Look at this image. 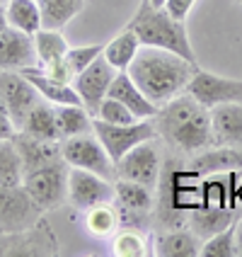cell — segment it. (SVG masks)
Masks as SVG:
<instances>
[{"label":"cell","mask_w":242,"mask_h":257,"mask_svg":"<svg viewBox=\"0 0 242 257\" xmlns=\"http://www.w3.org/2000/svg\"><path fill=\"white\" fill-rule=\"evenodd\" d=\"M116 180H131L155 189L160 182V172H162V163H160V153H157L155 143L143 141L136 148H131L121 160L114 163Z\"/></svg>","instance_id":"10"},{"label":"cell","mask_w":242,"mask_h":257,"mask_svg":"<svg viewBox=\"0 0 242 257\" xmlns=\"http://www.w3.org/2000/svg\"><path fill=\"white\" fill-rule=\"evenodd\" d=\"M235 197H237V204H242V182H240V187H237V194H235Z\"/></svg>","instance_id":"42"},{"label":"cell","mask_w":242,"mask_h":257,"mask_svg":"<svg viewBox=\"0 0 242 257\" xmlns=\"http://www.w3.org/2000/svg\"><path fill=\"white\" fill-rule=\"evenodd\" d=\"M39 257L58 255V240L46 221H37L32 228L3 233L0 230V257Z\"/></svg>","instance_id":"7"},{"label":"cell","mask_w":242,"mask_h":257,"mask_svg":"<svg viewBox=\"0 0 242 257\" xmlns=\"http://www.w3.org/2000/svg\"><path fill=\"white\" fill-rule=\"evenodd\" d=\"M186 92L194 95L208 109L218 104H242V80L215 75L203 68H196V73L191 75Z\"/></svg>","instance_id":"9"},{"label":"cell","mask_w":242,"mask_h":257,"mask_svg":"<svg viewBox=\"0 0 242 257\" xmlns=\"http://www.w3.org/2000/svg\"><path fill=\"white\" fill-rule=\"evenodd\" d=\"M42 216L44 211L34 204V199L22 185L0 187V230L3 233L32 228L37 221H42Z\"/></svg>","instance_id":"11"},{"label":"cell","mask_w":242,"mask_h":257,"mask_svg":"<svg viewBox=\"0 0 242 257\" xmlns=\"http://www.w3.org/2000/svg\"><path fill=\"white\" fill-rule=\"evenodd\" d=\"M17 134V126L13 124L10 116H0V139H13Z\"/></svg>","instance_id":"37"},{"label":"cell","mask_w":242,"mask_h":257,"mask_svg":"<svg viewBox=\"0 0 242 257\" xmlns=\"http://www.w3.org/2000/svg\"><path fill=\"white\" fill-rule=\"evenodd\" d=\"M112 201H114L112 180L102 177L97 172L68 165V204L73 209L87 211L97 204H112Z\"/></svg>","instance_id":"8"},{"label":"cell","mask_w":242,"mask_h":257,"mask_svg":"<svg viewBox=\"0 0 242 257\" xmlns=\"http://www.w3.org/2000/svg\"><path fill=\"white\" fill-rule=\"evenodd\" d=\"M92 116L100 119V121H107V124H133V121H138V119L126 109L124 102H119L116 97H109V95L100 102L97 112Z\"/></svg>","instance_id":"33"},{"label":"cell","mask_w":242,"mask_h":257,"mask_svg":"<svg viewBox=\"0 0 242 257\" xmlns=\"http://www.w3.org/2000/svg\"><path fill=\"white\" fill-rule=\"evenodd\" d=\"M0 95L5 100L8 114L13 119V124L17 131L22 128L27 114L32 112V107L39 102V92L37 87L25 78V73L20 71H0Z\"/></svg>","instance_id":"13"},{"label":"cell","mask_w":242,"mask_h":257,"mask_svg":"<svg viewBox=\"0 0 242 257\" xmlns=\"http://www.w3.org/2000/svg\"><path fill=\"white\" fill-rule=\"evenodd\" d=\"M157 136H162L172 148L196 156L201 151L215 146L211 109L203 107L194 95L182 92L160 107L155 116Z\"/></svg>","instance_id":"1"},{"label":"cell","mask_w":242,"mask_h":257,"mask_svg":"<svg viewBox=\"0 0 242 257\" xmlns=\"http://www.w3.org/2000/svg\"><path fill=\"white\" fill-rule=\"evenodd\" d=\"M126 27L138 34L143 46L165 49V51L179 54L186 61L196 63V56H194V49H191L184 22L182 20H174L165 8H153L148 0H141L138 10L131 17V22H128Z\"/></svg>","instance_id":"3"},{"label":"cell","mask_w":242,"mask_h":257,"mask_svg":"<svg viewBox=\"0 0 242 257\" xmlns=\"http://www.w3.org/2000/svg\"><path fill=\"white\" fill-rule=\"evenodd\" d=\"M3 3H8V0H0V5H3Z\"/></svg>","instance_id":"43"},{"label":"cell","mask_w":242,"mask_h":257,"mask_svg":"<svg viewBox=\"0 0 242 257\" xmlns=\"http://www.w3.org/2000/svg\"><path fill=\"white\" fill-rule=\"evenodd\" d=\"M85 0H39L44 27L61 29L83 10Z\"/></svg>","instance_id":"28"},{"label":"cell","mask_w":242,"mask_h":257,"mask_svg":"<svg viewBox=\"0 0 242 257\" xmlns=\"http://www.w3.org/2000/svg\"><path fill=\"white\" fill-rule=\"evenodd\" d=\"M194 3H196V0H167V3H165V10H167L174 20H182V22H184L186 17H189V13H191V8H194Z\"/></svg>","instance_id":"36"},{"label":"cell","mask_w":242,"mask_h":257,"mask_svg":"<svg viewBox=\"0 0 242 257\" xmlns=\"http://www.w3.org/2000/svg\"><path fill=\"white\" fill-rule=\"evenodd\" d=\"M235 245H237V257H242V218L235 221Z\"/></svg>","instance_id":"38"},{"label":"cell","mask_w":242,"mask_h":257,"mask_svg":"<svg viewBox=\"0 0 242 257\" xmlns=\"http://www.w3.org/2000/svg\"><path fill=\"white\" fill-rule=\"evenodd\" d=\"M15 148L22 158V168L25 172L37 170L42 165H49L54 160H61V141H44V139H34L22 131H17L13 136Z\"/></svg>","instance_id":"17"},{"label":"cell","mask_w":242,"mask_h":257,"mask_svg":"<svg viewBox=\"0 0 242 257\" xmlns=\"http://www.w3.org/2000/svg\"><path fill=\"white\" fill-rule=\"evenodd\" d=\"M5 15H8V25L25 34H34L44 27L39 0H8Z\"/></svg>","instance_id":"26"},{"label":"cell","mask_w":242,"mask_h":257,"mask_svg":"<svg viewBox=\"0 0 242 257\" xmlns=\"http://www.w3.org/2000/svg\"><path fill=\"white\" fill-rule=\"evenodd\" d=\"M20 73H25V78L37 87L42 100L51 102V104H83L80 97H78V92H75V87H73V83H58L54 78H49L37 66H29V68H25Z\"/></svg>","instance_id":"21"},{"label":"cell","mask_w":242,"mask_h":257,"mask_svg":"<svg viewBox=\"0 0 242 257\" xmlns=\"http://www.w3.org/2000/svg\"><path fill=\"white\" fill-rule=\"evenodd\" d=\"M34 39V51H37V61L46 66V63H54V61H61L66 56V51L71 49L68 46V39L61 34V29H49L42 27L39 32L32 34Z\"/></svg>","instance_id":"27"},{"label":"cell","mask_w":242,"mask_h":257,"mask_svg":"<svg viewBox=\"0 0 242 257\" xmlns=\"http://www.w3.org/2000/svg\"><path fill=\"white\" fill-rule=\"evenodd\" d=\"M37 51L32 34L8 27L0 32V71H25L34 66Z\"/></svg>","instance_id":"14"},{"label":"cell","mask_w":242,"mask_h":257,"mask_svg":"<svg viewBox=\"0 0 242 257\" xmlns=\"http://www.w3.org/2000/svg\"><path fill=\"white\" fill-rule=\"evenodd\" d=\"M42 71L49 75V78H54V80H58V83H73V71L71 66L66 63V56L61 58V61H54V63H46V66H42Z\"/></svg>","instance_id":"35"},{"label":"cell","mask_w":242,"mask_h":257,"mask_svg":"<svg viewBox=\"0 0 242 257\" xmlns=\"http://www.w3.org/2000/svg\"><path fill=\"white\" fill-rule=\"evenodd\" d=\"M201 257H237V245H235V223L228 228L213 233L201 243Z\"/></svg>","instance_id":"31"},{"label":"cell","mask_w":242,"mask_h":257,"mask_svg":"<svg viewBox=\"0 0 242 257\" xmlns=\"http://www.w3.org/2000/svg\"><path fill=\"white\" fill-rule=\"evenodd\" d=\"M61 158L71 168L97 172V175L107 177V180L116 177L114 160L109 158L107 148L102 146V141L92 131L90 134H80V136H71V139H63L61 141Z\"/></svg>","instance_id":"6"},{"label":"cell","mask_w":242,"mask_h":257,"mask_svg":"<svg viewBox=\"0 0 242 257\" xmlns=\"http://www.w3.org/2000/svg\"><path fill=\"white\" fill-rule=\"evenodd\" d=\"M104 51L102 44H85V46H71L66 51V63L71 66L73 75H78L80 71H85L92 61H97Z\"/></svg>","instance_id":"34"},{"label":"cell","mask_w":242,"mask_h":257,"mask_svg":"<svg viewBox=\"0 0 242 257\" xmlns=\"http://www.w3.org/2000/svg\"><path fill=\"white\" fill-rule=\"evenodd\" d=\"M141 46L143 44H141V39H138V34H136L133 29L124 27L114 39H112V42L104 44L102 56L107 58L116 71H128V68H131V63H133V58L138 56Z\"/></svg>","instance_id":"22"},{"label":"cell","mask_w":242,"mask_h":257,"mask_svg":"<svg viewBox=\"0 0 242 257\" xmlns=\"http://www.w3.org/2000/svg\"><path fill=\"white\" fill-rule=\"evenodd\" d=\"M196 63L186 61L179 54H172L155 46H141L138 56L133 58L128 75L145 92V97L157 107L167 104L172 97L182 95L196 73Z\"/></svg>","instance_id":"2"},{"label":"cell","mask_w":242,"mask_h":257,"mask_svg":"<svg viewBox=\"0 0 242 257\" xmlns=\"http://www.w3.org/2000/svg\"><path fill=\"white\" fill-rule=\"evenodd\" d=\"M8 27V15H5V8L0 5V32Z\"/></svg>","instance_id":"39"},{"label":"cell","mask_w":242,"mask_h":257,"mask_svg":"<svg viewBox=\"0 0 242 257\" xmlns=\"http://www.w3.org/2000/svg\"><path fill=\"white\" fill-rule=\"evenodd\" d=\"M20 131L27 136H34V139H44V141H61V134L56 126V112H54L51 102H37Z\"/></svg>","instance_id":"23"},{"label":"cell","mask_w":242,"mask_h":257,"mask_svg":"<svg viewBox=\"0 0 242 257\" xmlns=\"http://www.w3.org/2000/svg\"><path fill=\"white\" fill-rule=\"evenodd\" d=\"M201 240L191 228H170L157 235L153 252L157 257H201Z\"/></svg>","instance_id":"20"},{"label":"cell","mask_w":242,"mask_h":257,"mask_svg":"<svg viewBox=\"0 0 242 257\" xmlns=\"http://www.w3.org/2000/svg\"><path fill=\"white\" fill-rule=\"evenodd\" d=\"M54 112L61 141L92 131V114L85 109V104H54Z\"/></svg>","instance_id":"25"},{"label":"cell","mask_w":242,"mask_h":257,"mask_svg":"<svg viewBox=\"0 0 242 257\" xmlns=\"http://www.w3.org/2000/svg\"><path fill=\"white\" fill-rule=\"evenodd\" d=\"M189 165H191L196 172H201L203 177L242 170V148L215 143V146H211V148H206V151L196 153Z\"/></svg>","instance_id":"15"},{"label":"cell","mask_w":242,"mask_h":257,"mask_svg":"<svg viewBox=\"0 0 242 257\" xmlns=\"http://www.w3.org/2000/svg\"><path fill=\"white\" fill-rule=\"evenodd\" d=\"M114 201L128 214H145L153 209V189L131 180H116Z\"/></svg>","instance_id":"24"},{"label":"cell","mask_w":242,"mask_h":257,"mask_svg":"<svg viewBox=\"0 0 242 257\" xmlns=\"http://www.w3.org/2000/svg\"><path fill=\"white\" fill-rule=\"evenodd\" d=\"M112 204H97V206H92V209L85 211V228L92 235L107 238V235H112L116 230V226H119V211Z\"/></svg>","instance_id":"30"},{"label":"cell","mask_w":242,"mask_h":257,"mask_svg":"<svg viewBox=\"0 0 242 257\" xmlns=\"http://www.w3.org/2000/svg\"><path fill=\"white\" fill-rule=\"evenodd\" d=\"M92 134L102 141L112 160H121L131 148L143 141H155L157 126L155 119H138L133 124H107L100 119H92Z\"/></svg>","instance_id":"5"},{"label":"cell","mask_w":242,"mask_h":257,"mask_svg":"<svg viewBox=\"0 0 242 257\" xmlns=\"http://www.w3.org/2000/svg\"><path fill=\"white\" fill-rule=\"evenodd\" d=\"M109 97H116L119 102H124L126 109L136 119H153L160 112V107L155 102L148 100L145 92L133 83V78L128 75V71H119L114 75V83L109 87Z\"/></svg>","instance_id":"16"},{"label":"cell","mask_w":242,"mask_h":257,"mask_svg":"<svg viewBox=\"0 0 242 257\" xmlns=\"http://www.w3.org/2000/svg\"><path fill=\"white\" fill-rule=\"evenodd\" d=\"M116 73L119 71H116L114 66L104 56H100L97 61H92L85 71H80L73 78V87H75L78 97L85 104V109L90 114H95L97 107H100V102L109 95V87L114 83Z\"/></svg>","instance_id":"12"},{"label":"cell","mask_w":242,"mask_h":257,"mask_svg":"<svg viewBox=\"0 0 242 257\" xmlns=\"http://www.w3.org/2000/svg\"><path fill=\"white\" fill-rule=\"evenodd\" d=\"M148 3H150L153 8H165V3H167V0H148Z\"/></svg>","instance_id":"41"},{"label":"cell","mask_w":242,"mask_h":257,"mask_svg":"<svg viewBox=\"0 0 242 257\" xmlns=\"http://www.w3.org/2000/svg\"><path fill=\"white\" fill-rule=\"evenodd\" d=\"M112 252L119 257H143V255H148V240H145L143 233H138V230H133V228H126L114 238Z\"/></svg>","instance_id":"32"},{"label":"cell","mask_w":242,"mask_h":257,"mask_svg":"<svg viewBox=\"0 0 242 257\" xmlns=\"http://www.w3.org/2000/svg\"><path fill=\"white\" fill-rule=\"evenodd\" d=\"M22 187L42 211H54L68 201V163L61 158L37 170L25 172Z\"/></svg>","instance_id":"4"},{"label":"cell","mask_w":242,"mask_h":257,"mask_svg":"<svg viewBox=\"0 0 242 257\" xmlns=\"http://www.w3.org/2000/svg\"><path fill=\"white\" fill-rule=\"evenodd\" d=\"M0 116H10V114H8V107H5V100H3V95H0Z\"/></svg>","instance_id":"40"},{"label":"cell","mask_w":242,"mask_h":257,"mask_svg":"<svg viewBox=\"0 0 242 257\" xmlns=\"http://www.w3.org/2000/svg\"><path fill=\"white\" fill-rule=\"evenodd\" d=\"M240 216H237V209H228V206H206L201 204L196 209L189 211V228L199 235L201 240L211 238L213 233L228 228L230 223H235Z\"/></svg>","instance_id":"18"},{"label":"cell","mask_w":242,"mask_h":257,"mask_svg":"<svg viewBox=\"0 0 242 257\" xmlns=\"http://www.w3.org/2000/svg\"><path fill=\"white\" fill-rule=\"evenodd\" d=\"M25 180L22 158L13 139H0V187H17Z\"/></svg>","instance_id":"29"},{"label":"cell","mask_w":242,"mask_h":257,"mask_svg":"<svg viewBox=\"0 0 242 257\" xmlns=\"http://www.w3.org/2000/svg\"><path fill=\"white\" fill-rule=\"evenodd\" d=\"M211 121H213L215 143L242 148V104L211 107Z\"/></svg>","instance_id":"19"}]
</instances>
